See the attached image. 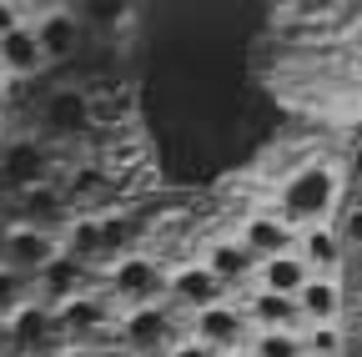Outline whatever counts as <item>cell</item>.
<instances>
[{
    "label": "cell",
    "instance_id": "cell-1",
    "mask_svg": "<svg viewBox=\"0 0 362 357\" xmlns=\"http://www.w3.org/2000/svg\"><path fill=\"white\" fill-rule=\"evenodd\" d=\"M337 201H342V166L317 156V161L297 166L277 187V201H272V206L302 232V227H317V221H332Z\"/></svg>",
    "mask_w": 362,
    "mask_h": 357
},
{
    "label": "cell",
    "instance_id": "cell-2",
    "mask_svg": "<svg viewBox=\"0 0 362 357\" xmlns=\"http://www.w3.org/2000/svg\"><path fill=\"white\" fill-rule=\"evenodd\" d=\"M106 297H121V307H151L166 297V267L146 252H126L106 262Z\"/></svg>",
    "mask_w": 362,
    "mask_h": 357
},
{
    "label": "cell",
    "instance_id": "cell-3",
    "mask_svg": "<svg viewBox=\"0 0 362 357\" xmlns=\"http://www.w3.org/2000/svg\"><path fill=\"white\" fill-rule=\"evenodd\" d=\"M187 322L192 317H181V312L166 307V297H161L151 307H126L116 327H121V342L131 352H151L156 357V347H171L176 337H187Z\"/></svg>",
    "mask_w": 362,
    "mask_h": 357
},
{
    "label": "cell",
    "instance_id": "cell-4",
    "mask_svg": "<svg viewBox=\"0 0 362 357\" xmlns=\"http://www.w3.org/2000/svg\"><path fill=\"white\" fill-rule=\"evenodd\" d=\"M257 262H267V257H287L292 247H297V227L277 211V206H247L242 216H237V232H232Z\"/></svg>",
    "mask_w": 362,
    "mask_h": 357
},
{
    "label": "cell",
    "instance_id": "cell-5",
    "mask_svg": "<svg viewBox=\"0 0 362 357\" xmlns=\"http://www.w3.org/2000/svg\"><path fill=\"white\" fill-rule=\"evenodd\" d=\"M216 302H226V287L206 272L197 257L166 267V307H176L181 317H197V312H206Z\"/></svg>",
    "mask_w": 362,
    "mask_h": 357
},
{
    "label": "cell",
    "instance_id": "cell-6",
    "mask_svg": "<svg viewBox=\"0 0 362 357\" xmlns=\"http://www.w3.org/2000/svg\"><path fill=\"white\" fill-rule=\"evenodd\" d=\"M61 257V237L51 232H40V227H25V221H11L6 232H0V267H11V272L21 277H40V267L45 262H56Z\"/></svg>",
    "mask_w": 362,
    "mask_h": 357
},
{
    "label": "cell",
    "instance_id": "cell-7",
    "mask_svg": "<svg viewBox=\"0 0 362 357\" xmlns=\"http://www.w3.org/2000/svg\"><path fill=\"white\" fill-rule=\"evenodd\" d=\"M51 317H56V332L61 337H76V342H96L111 322H116V307L106 297V287H86L81 297L51 307Z\"/></svg>",
    "mask_w": 362,
    "mask_h": 357
},
{
    "label": "cell",
    "instance_id": "cell-8",
    "mask_svg": "<svg viewBox=\"0 0 362 357\" xmlns=\"http://www.w3.org/2000/svg\"><path fill=\"white\" fill-rule=\"evenodd\" d=\"M187 332H192L197 342H206L216 357L242 352V347H247V337H252V327H247V317H242V307H237L232 297L216 302V307H206V312H197V317L187 322Z\"/></svg>",
    "mask_w": 362,
    "mask_h": 357
},
{
    "label": "cell",
    "instance_id": "cell-9",
    "mask_svg": "<svg viewBox=\"0 0 362 357\" xmlns=\"http://www.w3.org/2000/svg\"><path fill=\"white\" fill-rule=\"evenodd\" d=\"M30 30H35V40H40L45 66H51V61H71L76 46H81V11H71V6L30 11Z\"/></svg>",
    "mask_w": 362,
    "mask_h": 357
},
{
    "label": "cell",
    "instance_id": "cell-10",
    "mask_svg": "<svg viewBox=\"0 0 362 357\" xmlns=\"http://www.w3.org/2000/svg\"><path fill=\"white\" fill-rule=\"evenodd\" d=\"M292 252L302 257L307 277H342V267H347V247H342V237H337V227H332V221L302 227Z\"/></svg>",
    "mask_w": 362,
    "mask_h": 357
},
{
    "label": "cell",
    "instance_id": "cell-11",
    "mask_svg": "<svg viewBox=\"0 0 362 357\" xmlns=\"http://www.w3.org/2000/svg\"><path fill=\"white\" fill-rule=\"evenodd\" d=\"M197 262L206 267V272H211L226 292H232V287H252V277H257V257H252L237 237H211Z\"/></svg>",
    "mask_w": 362,
    "mask_h": 357
},
{
    "label": "cell",
    "instance_id": "cell-12",
    "mask_svg": "<svg viewBox=\"0 0 362 357\" xmlns=\"http://www.w3.org/2000/svg\"><path fill=\"white\" fill-rule=\"evenodd\" d=\"M0 176H6V187L30 192V187H40V182H51V156H45L40 141L21 136V141H11L6 151H0Z\"/></svg>",
    "mask_w": 362,
    "mask_h": 357
},
{
    "label": "cell",
    "instance_id": "cell-13",
    "mask_svg": "<svg viewBox=\"0 0 362 357\" xmlns=\"http://www.w3.org/2000/svg\"><path fill=\"white\" fill-rule=\"evenodd\" d=\"M297 307H302V322H307V327L342 322V312H347V287H342V277H307L302 292H297Z\"/></svg>",
    "mask_w": 362,
    "mask_h": 357
},
{
    "label": "cell",
    "instance_id": "cell-14",
    "mask_svg": "<svg viewBox=\"0 0 362 357\" xmlns=\"http://www.w3.org/2000/svg\"><path fill=\"white\" fill-rule=\"evenodd\" d=\"M86 277H90V267H81L76 257H56V262H45L40 267V277L30 282L35 287V302H45V307H61V302H71V297H81L86 292Z\"/></svg>",
    "mask_w": 362,
    "mask_h": 357
},
{
    "label": "cell",
    "instance_id": "cell-15",
    "mask_svg": "<svg viewBox=\"0 0 362 357\" xmlns=\"http://www.w3.org/2000/svg\"><path fill=\"white\" fill-rule=\"evenodd\" d=\"M40 126H45V136H81V131L90 126V101H86V91H56V96H45Z\"/></svg>",
    "mask_w": 362,
    "mask_h": 357
},
{
    "label": "cell",
    "instance_id": "cell-16",
    "mask_svg": "<svg viewBox=\"0 0 362 357\" xmlns=\"http://www.w3.org/2000/svg\"><path fill=\"white\" fill-rule=\"evenodd\" d=\"M35 71H45V56H40V40H35L30 21H25L21 30H11L0 40V76L16 86V81H30Z\"/></svg>",
    "mask_w": 362,
    "mask_h": 357
},
{
    "label": "cell",
    "instance_id": "cell-17",
    "mask_svg": "<svg viewBox=\"0 0 362 357\" xmlns=\"http://www.w3.org/2000/svg\"><path fill=\"white\" fill-rule=\"evenodd\" d=\"M302 282H307V267H302L297 252L257 262V277H252V287H257V292H272V297H297Z\"/></svg>",
    "mask_w": 362,
    "mask_h": 357
},
{
    "label": "cell",
    "instance_id": "cell-18",
    "mask_svg": "<svg viewBox=\"0 0 362 357\" xmlns=\"http://www.w3.org/2000/svg\"><path fill=\"white\" fill-rule=\"evenodd\" d=\"M6 327H11V347H35V342H45V332H56V317L45 302L30 297L25 307H16L6 317Z\"/></svg>",
    "mask_w": 362,
    "mask_h": 357
},
{
    "label": "cell",
    "instance_id": "cell-19",
    "mask_svg": "<svg viewBox=\"0 0 362 357\" xmlns=\"http://www.w3.org/2000/svg\"><path fill=\"white\" fill-rule=\"evenodd\" d=\"M302 352H307V357H347V332H342V322L302 327Z\"/></svg>",
    "mask_w": 362,
    "mask_h": 357
},
{
    "label": "cell",
    "instance_id": "cell-20",
    "mask_svg": "<svg viewBox=\"0 0 362 357\" xmlns=\"http://www.w3.org/2000/svg\"><path fill=\"white\" fill-rule=\"evenodd\" d=\"M247 352L252 357H302V332H252Z\"/></svg>",
    "mask_w": 362,
    "mask_h": 357
},
{
    "label": "cell",
    "instance_id": "cell-21",
    "mask_svg": "<svg viewBox=\"0 0 362 357\" xmlns=\"http://www.w3.org/2000/svg\"><path fill=\"white\" fill-rule=\"evenodd\" d=\"M30 297H35L30 277L11 272V267H0V317H11V312H16V307H25Z\"/></svg>",
    "mask_w": 362,
    "mask_h": 357
},
{
    "label": "cell",
    "instance_id": "cell-22",
    "mask_svg": "<svg viewBox=\"0 0 362 357\" xmlns=\"http://www.w3.org/2000/svg\"><path fill=\"white\" fill-rule=\"evenodd\" d=\"M332 227H337V237H342L347 252H362V201H352V206L332 221Z\"/></svg>",
    "mask_w": 362,
    "mask_h": 357
},
{
    "label": "cell",
    "instance_id": "cell-23",
    "mask_svg": "<svg viewBox=\"0 0 362 357\" xmlns=\"http://www.w3.org/2000/svg\"><path fill=\"white\" fill-rule=\"evenodd\" d=\"M30 21V6H21V0H0V40H6L11 30H21Z\"/></svg>",
    "mask_w": 362,
    "mask_h": 357
},
{
    "label": "cell",
    "instance_id": "cell-24",
    "mask_svg": "<svg viewBox=\"0 0 362 357\" xmlns=\"http://www.w3.org/2000/svg\"><path fill=\"white\" fill-rule=\"evenodd\" d=\"M166 357H216V352H211L206 342H197V337L187 332V337H176V342L166 347Z\"/></svg>",
    "mask_w": 362,
    "mask_h": 357
},
{
    "label": "cell",
    "instance_id": "cell-25",
    "mask_svg": "<svg viewBox=\"0 0 362 357\" xmlns=\"http://www.w3.org/2000/svg\"><path fill=\"white\" fill-rule=\"evenodd\" d=\"M56 357H106V352H101V342H66Z\"/></svg>",
    "mask_w": 362,
    "mask_h": 357
},
{
    "label": "cell",
    "instance_id": "cell-26",
    "mask_svg": "<svg viewBox=\"0 0 362 357\" xmlns=\"http://www.w3.org/2000/svg\"><path fill=\"white\" fill-rule=\"evenodd\" d=\"M6 116H11V81L0 86V121H6Z\"/></svg>",
    "mask_w": 362,
    "mask_h": 357
},
{
    "label": "cell",
    "instance_id": "cell-27",
    "mask_svg": "<svg viewBox=\"0 0 362 357\" xmlns=\"http://www.w3.org/2000/svg\"><path fill=\"white\" fill-rule=\"evenodd\" d=\"M11 352V327H6V317H0V357Z\"/></svg>",
    "mask_w": 362,
    "mask_h": 357
},
{
    "label": "cell",
    "instance_id": "cell-28",
    "mask_svg": "<svg viewBox=\"0 0 362 357\" xmlns=\"http://www.w3.org/2000/svg\"><path fill=\"white\" fill-rule=\"evenodd\" d=\"M357 317H362V292H357Z\"/></svg>",
    "mask_w": 362,
    "mask_h": 357
},
{
    "label": "cell",
    "instance_id": "cell-29",
    "mask_svg": "<svg viewBox=\"0 0 362 357\" xmlns=\"http://www.w3.org/2000/svg\"><path fill=\"white\" fill-rule=\"evenodd\" d=\"M126 357H151V352H126Z\"/></svg>",
    "mask_w": 362,
    "mask_h": 357
},
{
    "label": "cell",
    "instance_id": "cell-30",
    "mask_svg": "<svg viewBox=\"0 0 362 357\" xmlns=\"http://www.w3.org/2000/svg\"><path fill=\"white\" fill-rule=\"evenodd\" d=\"M232 357H252V352H247V347H242V352H232Z\"/></svg>",
    "mask_w": 362,
    "mask_h": 357
},
{
    "label": "cell",
    "instance_id": "cell-31",
    "mask_svg": "<svg viewBox=\"0 0 362 357\" xmlns=\"http://www.w3.org/2000/svg\"><path fill=\"white\" fill-rule=\"evenodd\" d=\"M0 86H6V76H0Z\"/></svg>",
    "mask_w": 362,
    "mask_h": 357
},
{
    "label": "cell",
    "instance_id": "cell-32",
    "mask_svg": "<svg viewBox=\"0 0 362 357\" xmlns=\"http://www.w3.org/2000/svg\"><path fill=\"white\" fill-rule=\"evenodd\" d=\"M357 81H362V71H357Z\"/></svg>",
    "mask_w": 362,
    "mask_h": 357
},
{
    "label": "cell",
    "instance_id": "cell-33",
    "mask_svg": "<svg viewBox=\"0 0 362 357\" xmlns=\"http://www.w3.org/2000/svg\"><path fill=\"white\" fill-rule=\"evenodd\" d=\"M0 232H6V227H0Z\"/></svg>",
    "mask_w": 362,
    "mask_h": 357
},
{
    "label": "cell",
    "instance_id": "cell-34",
    "mask_svg": "<svg viewBox=\"0 0 362 357\" xmlns=\"http://www.w3.org/2000/svg\"><path fill=\"white\" fill-rule=\"evenodd\" d=\"M302 357H307V352H302Z\"/></svg>",
    "mask_w": 362,
    "mask_h": 357
}]
</instances>
